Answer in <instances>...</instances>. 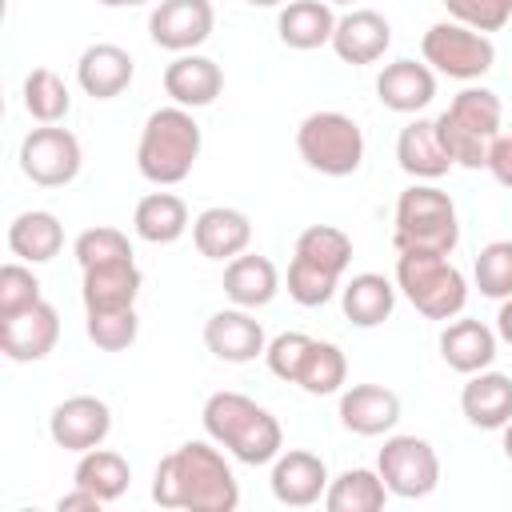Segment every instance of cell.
Returning <instances> with one entry per match:
<instances>
[{
  "label": "cell",
  "mask_w": 512,
  "mask_h": 512,
  "mask_svg": "<svg viewBox=\"0 0 512 512\" xmlns=\"http://www.w3.org/2000/svg\"><path fill=\"white\" fill-rule=\"evenodd\" d=\"M152 500L160 508H188V512H232L240 504V484L228 460L204 444L188 440L156 464Z\"/></svg>",
  "instance_id": "6da1fadb"
},
{
  "label": "cell",
  "mask_w": 512,
  "mask_h": 512,
  "mask_svg": "<svg viewBox=\"0 0 512 512\" xmlns=\"http://www.w3.org/2000/svg\"><path fill=\"white\" fill-rule=\"evenodd\" d=\"M204 432L228 448L240 464H268L280 456L284 448V432L276 424V416L268 408H260L256 400H248L244 392H212L204 400Z\"/></svg>",
  "instance_id": "7a4b0ae2"
},
{
  "label": "cell",
  "mask_w": 512,
  "mask_h": 512,
  "mask_svg": "<svg viewBox=\"0 0 512 512\" xmlns=\"http://www.w3.org/2000/svg\"><path fill=\"white\" fill-rule=\"evenodd\" d=\"M200 156V124L192 120L188 108L172 104V108H156L144 120L140 144H136V168L148 184H180L188 180L192 164Z\"/></svg>",
  "instance_id": "3957f363"
},
{
  "label": "cell",
  "mask_w": 512,
  "mask_h": 512,
  "mask_svg": "<svg viewBox=\"0 0 512 512\" xmlns=\"http://www.w3.org/2000/svg\"><path fill=\"white\" fill-rule=\"evenodd\" d=\"M500 96L488 88H464L452 96V104L436 116V132L452 164L460 168H488V148L500 136Z\"/></svg>",
  "instance_id": "277c9868"
},
{
  "label": "cell",
  "mask_w": 512,
  "mask_h": 512,
  "mask_svg": "<svg viewBox=\"0 0 512 512\" xmlns=\"http://www.w3.org/2000/svg\"><path fill=\"white\" fill-rule=\"evenodd\" d=\"M396 252H432V256H452L460 244V224H456V204L448 192L436 184H412L396 200V232H392Z\"/></svg>",
  "instance_id": "5b68a950"
},
{
  "label": "cell",
  "mask_w": 512,
  "mask_h": 512,
  "mask_svg": "<svg viewBox=\"0 0 512 512\" xmlns=\"http://www.w3.org/2000/svg\"><path fill=\"white\" fill-rule=\"evenodd\" d=\"M396 288L428 320H452L468 304V284H464L460 268L448 256H432V252H400L396 256Z\"/></svg>",
  "instance_id": "8992f818"
},
{
  "label": "cell",
  "mask_w": 512,
  "mask_h": 512,
  "mask_svg": "<svg viewBox=\"0 0 512 512\" xmlns=\"http://www.w3.org/2000/svg\"><path fill=\"white\" fill-rule=\"evenodd\" d=\"M296 148L320 176H352L364 160V132L344 112H312L296 128Z\"/></svg>",
  "instance_id": "52a82bcc"
},
{
  "label": "cell",
  "mask_w": 512,
  "mask_h": 512,
  "mask_svg": "<svg viewBox=\"0 0 512 512\" xmlns=\"http://www.w3.org/2000/svg\"><path fill=\"white\" fill-rule=\"evenodd\" d=\"M424 64L452 76V80H476L496 64V48L488 40V32H476L460 20H440L424 32L420 40Z\"/></svg>",
  "instance_id": "ba28073f"
},
{
  "label": "cell",
  "mask_w": 512,
  "mask_h": 512,
  "mask_svg": "<svg viewBox=\"0 0 512 512\" xmlns=\"http://www.w3.org/2000/svg\"><path fill=\"white\" fill-rule=\"evenodd\" d=\"M376 472H380L384 488L400 500H420L440 484L436 448L420 436H388L376 456Z\"/></svg>",
  "instance_id": "9c48e42d"
},
{
  "label": "cell",
  "mask_w": 512,
  "mask_h": 512,
  "mask_svg": "<svg viewBox=\"0 0 512 512\" xmlns=\"http://www.w3.org/2000/svg\"><path fill=\"white\" fill-rule=\"evenodd\" d=\"M20 172L40 188H64L80 172V140L68 128L40 124L20 140Z\"/></svg>",
  "instance_id": "30bf717a"
},
{
  "label": "cell",
  "mask_w": 512,
  "mask_h": 512,
  "mask_svg": "<svg viewBox=\"0 0 512 512\" xmlns=\"http://www.w3.org/2000/svg\"><path fill=\"white\" fill-rule=\"evenodd\" d=\"M212 24V0H160L148 16V36L168 52H192L212 36Z\"/></svg>",
  "instance_id": "8fae6325"
},
{
  "label": "cell",
  "mask_w": 512,
  "mask_h": 512,
  "mask_svg": "<svg viewBox=\"0 0 512 512\" xmlns=\"http://www.w3.org/2000/svg\"><path fill=\"white\" fill-rule=\"evenodd\" d=\"M112 432V412L100 396H68L48 416V436L64 452H88L100 448Z\"/></svg>",
  "instance_id": "7c38bea8"
},
{
  "label": "cell",
  "mask_w": 512,
  "mask_h": 512,
  "mask_svg": "<svg viewBox=\"0 0 512 512\" xmlns=\"http://www.w3.org/2000/svg\"><path fill=\"white\" fill-rule=\"evenodd\" d=\"M60 340V316L48 300L0 320V352L16 364H32V360H44Z\"/></svg>",
  "instance_id": "4fadbf2b"
},
{
  "label": "cell",
  "mask_w": 512,
  "mask_h": 512,
  "mask_svg": "<svg viewBox=\"0 0 512 512\" xmlns=\"http://www.w3.org/2000/svg\"><path fill=\"white\" fill-rule=\"evenodd\" d=\"M204 344L216 360L224 364H248L256 356H264L268 340L256 316H248V308H220L208 316L204 324Z\"/></svg>",
  "instance_id": "5bb4252c"
},
{
  "label": "cell",
  "mask_w": 512,
  "mask_h": 512,
  "mask_svg": "<svg viewBox=\"0 0 512 512\" xmlns=\"http://www.w3.org/2000/svg\"><path fill=\"white\" fill-rule=\"evenodd\" d=\"M328 492V468L316 452L292 448L272 460V496L288 508H308Z\"/></svg>",
  "instance_id": "9a60e30c"
},
{
  "label": "cell",
  "mask_w": 512,
  "mask_h": 512,
  "mask_svg": "<svg viewBox=\"0 0 512 512\" xmlns=\"http://www.w3.org/2000/svg\"><path fill=\"white\" fill-rule=\"evenodd\" d=\"M400 420V396L384 384H352L340 396V424L356 436H384Z\"/></svg>",
  "instance_id": "2e32d148"
},
{
  "label": "cell",
  "mask_w": 512,
  "mask_h": 512,
  "mask_svg": "<svg viewBox=\"0 0 512 512\" xmlns=\"http://www.w3.org/2000/svg\"><path fill=\"white\" fill-rule=\"evenodd\" d=\"M392 44V28L380 12L372 8H352L348 16L336 20L332 48L344 64H376Z\"/></svg>",
  "instance_id": "e0dca14e"
},
{
  "label": "cell",
  "mask_w": 512,
  "mask_h": 512,
  "mask_svg": "<svg viewBox=\"0 0 512 512\" xmlns=\"http://www.w3.org/2000/svg\"><path fill=\"white\" fill-rule=\"evenodd\" d=\"M136 76V60L120 44H88L76 60V80L92 100L120 96Z\"/></svg>",
  "instance_id": "ac0fdd59"
},
{
  "label": "cell",
  "mask_w": 512,
  "mask_h": 512,
  "mask_svg": "<svg viewBox=\"0 0 512 512\" xmlns=\"http://www.w3.org/2000/svg\"><path fill=\"white\" fill-rule=\"evenodd\" d=\"M164 92L180 104V108H204L224 92V72L216 60L196 56V52H180L168 68H164Z\"/></svg>",
  "instance_id": "d6986e66"
},
{
  "label": "cell",
  "mask_w": 512,
  "mask_h": 512,
  "mask_svg": "<svg viewBox=\"0 0 512 512\" xmlns=\"http://www.w3.org/2000/svg\"><path fill=\"white\" fill-rule=\"evenodd\" d=\"M192 240H196V252L208 256V260H232L248 248L252 240V220L240 212V208H204L196 220H192Z\"/></svg>",
  "instance_id": "ffe728a7"
},
{
  "label": "cell",
  "mask_w": 512,
  "mask_h": 512,
  "mask_svg": "<svg viewBox=\"0 0 512 512\" xmlns=\"http://www.w3.org/2000/svg\"><path fill=\"white\" fill-rule=\"evenodd\" d=\"M144 276L136 268V260H120V264H96L84 268V312H116V308H136V292H140Z\"/></svg>",
  "instance_id": "44dd1931"
},
{
  "label": "cell",
  "mask_w": 512,
  "mask_h": 512,
  "mask_svg": "<svg viewBox=\"0 0 512 512\" xmlns=\"http://www.w3.org/2000/svg\"><path fill=\"white\" fill-rule=\"evenodd\" d=\"M376 96L384 108L392 112H420L432 104L436 96V76L428 64L416 60H392L384 64V72L376 76Z\"/></svg>",
  "instance_id": "7402d4cb"
},
{
  "label": "cell",
  "mask_w": 512,
  "mask_h": 512,
  "mask_svg": "<svg viewBox=\"0 0 512 512\" xmlns=\"http://www.w3.org/2000/svg\"><path fill=\"white\" fill-rule=\"evenodd\" d=\"M276 288H280V272L268 256L240 252L224 268V296L236 308H264V304H272Z\"/></svg>",
  "instance_id": "603a6c76"
},
{
  "label": "cell",
  "mask_w": 512,
  "mask_h": 512,
  "mask_svg": "<svg viewBox=\"0 0 512 512\" xmlns=\"http://www.w3.org/2000/svg\"><path fill=\"white\" fill-rule=\"evenodd\" d=\"M276 32L296 52H312L320 44H332V32H336L332 4L328 0H288L276 16Z\"/></svg>",
  "instance_id": "cb8c5ba5"
},
{
  "label": "cell",
  "mask_w": 512,
  "mask_h": 512,
  "mask_svg": "<svg viewBox=\"0 0 512 512\" xmlns=\"http://www.w3.org/2000/svg\"><path fill=\"white\" fill-rule=\"evenodd\" d=\"M440 356L452 372H484L496 360V332L480 320H452L440 332Z\"/></svg>",
  "instance_id": "d4e9b609"
},
{
  "label": "cell",
  "mask_w": 512,
  "mask_h": 512,
  "mask_svg": "<svg viewBox=\"0 0 512 512\" xmlns=\"http://www.w3.org/2000/svg\"><path fill=\"white\" fill-rule=\"evenodd\" d=\"M396 160L416 180H440L452 168V156L440 144L436 120H412L408 128H400V136H396Z\"/></svg>",
  "instance_id": "484cf974"
},
{
  "label": "cell",
  "mask_w": 512,
  "mask_h": 512,
  "mask_svg": "<svg viewBox=\"0 0 512 512\" xmlns=\"http://www.w3.org/2000/svg\"><path fill=\"white\" fill-rule=\"evenodd\" d=\"M460 408L476 428H504L512 420V380L504 372H472L460 392Z\"/></svg>",
  "instance_id": "4316f807"
},
{
  "label": "cell",
  "mask_w": 512,
  "mask_h": 512,
  "mask_svg": "<svg viewBox=\"0 0 512 512\" xmlns=\"http://www.w3.org/2000/svg\"><path fill=\"white\" fill-rule=\"evenodd\" d=\"M340 308L356 328H376L396 308V288L380 272H360L340 288Z\"/></svg>",
  "instance_id": "83f0119b"
},
{
  "label": "cell",
  "mask_w": 512,
  "mask_h": 512,
  "mask_svg": "<svg viewBox=\"0 0 512 512\" xmlns=\"http://www.w3.org/2000/svg\"><path fill=\"white\" fill-rule=\"evenodd\" d=\"M8 248L24 264H44L64 248V224L52 212H20L8 224Z\"/></svg>",
  "instance_id": "f1b7e54d"
},
{
  "label": "cell",
  "mask_w": 512,
  "mask_h": 512,
  "mask_svg": "<svg viewBox=\"0 0 512 512\" xmlns=\"http://www.w3.org/2000/svg\"><path fill=\"white\" fill-rule=\"evenodd\" d=\"M136 236L148 244H176L188 232V204L176 192H148L132 212Z\"/></svg>",
  "instance_id": "f546056e"
},
{
  "label": "cell",
  "mask_w": 512,
  "mask_h": 512,
  "mask_svg": "<svg viewBox=\"0 0 512 512\" xmlns=\"http://www.w3.org/2000/svg\"><path fill=\"white\" fill-rule=\"evenodd\" d=\"M72 480H76L80 488L96 492L104 504H112V500H120V496L128 492L132 468H128V460H124L120 452H112V448H88V452H80V464H76Z\"/></svg>",
  "instance_id": "4dcf8cb0"
},
{
  "label": "cell",
  "mask_w": 512,
  "mask_h": 512,
  "mask_svg": "<svg viewBox=\"0 0 512 512\" xmlns=\"http://www.w3.org/2000/svg\"><path fill=\"white\" fill-rule=\"evenodd\" d=\"M384 500H388V488H384L380 472H372V468H348L324 492L328 512H380Z\"/></svg>",
  "instance_id": "1f68e13d"
},
{
  "label": "cell",
  "mask_w": 512,
  "mask_h": 512,
  "mask_svg": "<svg viewBox=\"0 0 512 512\" xmlns=\"http://www.w3.org/2000/svg\"><path fill=\"white\" fill-rule=\"evenodd\" d=\"M344 380H348V360H344V352H340L332 340H312L296 384H300L308 396H332V392H340Z\"/></svg>",
  "instance_id": "d6a6232c"
},
{
  "label": "cell",
  "mask_w": 512,
  "mask_h": 512,
  "mask_svg": "<svg viewBox=\"0 0 512 512\" xmlns=\"http://www.w3.org/2000/svg\"><path fill=\"white\" fill-rule=\"evenodd\" d=\"M296 256L344 276V268L352 264V240H348V232H340L332 224H312L296 236Z\"/></svg>",
  "instance_id": "836d02e7"
},
{
  "label": "cell",
  "mask_w": 512,
  "mask_h": 512,
  "mask_svg": "<svg viewBox=\"0 0 512 512\" xmlns=\"http://www.w3.org/2000/svg\"><path fill=\"white\" fill-rule=\"evenodd\" d=\"M24 108L40 124H60L68 116V108H72V96H68L64 80L52 68H32L24 76Z\"/></svg>",
  "instance_id": "e575fe53"
},
{
  "label": "cell",
  "mask_w": 512,
  "mask_h": 512,
  "mask_svg": "<svg viewBox=\"0 0 512 512\" xmlns=\"http://www.w3.org/2000/svg\"><path fill=\"white\" fill-rule=\"evenodd\" d=\"M476 288L488 300H508L512 296V240H492L480 248L476 264H472Z\"/></svg>",
  "instance_id": "d590c367"
},
{
  "label": "cell",
  "mask_w": 512,
  "mask_h": 512,
  "mask_svg": "<svg viewBox=\"0 0 512 512\" xmlns=\"http://www.w3.org/2000/svg\"><path fill=\"white\" fill-rule=\"evenodd\" d=\"M76 252V264L80 268H96V264H120V260H132V244L120 228H108V224H96L88 232L76 236L72 244Z\"/></svg>",
  "instance_id": "8d00e7d4"
},
{
  "label": "cell",
  "mask_w": 512,
  "mask_h": 512,
  "mask_svg": "<svg viewBox=\"0 0 512 512\" xmlns=\"http://www.w3.org/2000/svg\"><path fill=\"white\" fill-rule=\"evenodd\" d=\"M336 288H340V276H336V272L316 268V264L292 256V264H288V296H292L300 308H320V304H328Z\"/></svg>",
  "instance_id": "74e56055"
},
{
  "label": "cell",
  "mask_w": 512,
  "mask_h": 512,
  "mask_svg": "<svg viewBox=\"0 0 512 512\" xmlns=\"http://www.w3.org/2000/svg\"><path fill=\"white\" fill-rule=\"evenodd\" d=\"M84 328L100 352H124L136 340L140 320H136V308H116V312H88Z\"/></svg>",
  "instance_id": "f35d334b"
},
{
  "label": "cell",
  "mask_w": 512,
  "mask_h": 512,
  "mask_svg": "<svg viewBox=\"0 0 512 512\" xmlns=\"http://www.w3.org/2000/svg\"><path fill=\"white\" fill-rule=\"evenodd\" d=\"M40 300H44L40 296V280H36V272L28 264H4L0 268V320L16 316V312H24V308H32Z\"/></svg>",
  "instance_id": "ab89813d"
},
{
  "label": "cell",
  "mask_w": 512,
  "mask_h": 512,
  "mask_svg": "<svg viewBox=\"0 0 512 512\" xmlns=\"http://www.w3.org/2000/svg\"><path fill=\"white\" fill-rule=\"evenodd\" d=\"M448 16L476 28V32H500L512 20V0H444Z\"/></svg>",
  "instance_id": "60d3db41"
},
{
  "label": "cell",
  "mask_w": 512,
  "mask_h": 512,
  "mask_svg": "<svg viewBox=\"0 0 512 512\" xmlns=\"http://www.w3.org/2000/svg\"><path fill=\"white\" fill-rule=\"evenodd\" d=\"M308 348H312V336H304V332H280V336L264 348V360H268L272 376H280V380L296 384V376H300V368H304Z\"/></svg>",
  "instance_id": "b9f144b4"
},
{
  "label": "cell",
  "mask_w": 512,
  "mask_h": 512,
  "mask_svg": "<svg viewBox=\"0 0 512 512\" xmlns=\"http://www.w3.org/2000/svg\"><path fill=\"white\" fill-rule=\"evenodd\" d=\"M488 172H492L496 184L512 188V132L492 140V148H488Z\"/></svg>",
  "instance_id": "7bdbcfd3"
},
{
  "label": "cell",
  "mask_w": 512,
  "mask_h": 512,
  "mask_svg": "<svg viewBox=\"0 0 512 512\" xmlns=\"http://www.w3.org/2000/svg\"><path fill=\"white\" fill-rule=\"evenodd\" d=\"M56 508H60V512H100V508H104V500H100L96 492H88V488H80V484H76L68 496H60V500H56Z\"/></svg>",
  "instance_id": "ee69618b"
},
{
  "label": "cell",
  "mask_w": 512,
  "mask_h": 512,
  "mask_svg": "<svg viewBox=\"0 0 512 512\" xmlns=\"http://www.w3.org/2000/svg\"><path fill=\"white\" fill-rule=\"evenodd\" d=\"M496 336H500L504 344H512V296L500 300V312H496Z\"/></svg>",
  "instance_id": "f6af8a7d"
},
{
  "label": "cell",
  "mask_w": 512,
  "mask_h": 512,
  "mask_svg": "<svg viewBox=\"0 0 512 512\" xmlns=\"http://www.w3.org/2000/svg\"><path fill=\"white\" fill-rule=\"evenodd\" d=\"M104 8H132V4H148V0H96Z\"/></svg>",
  "instance_id": "bcb514c9"
},
{
  "label": "cell",
  "mask_w": 512,
  "mask_h": 512,
  "mask_svg": "<svg viewBox=\"0 0 512 512\" xmlns=\"http://www.w3.org/2000/svg\"><path fill=\"white\" fill-rule=\"evenodd\" d=\"M504 456H508V460H512V420H508V424H504Z\"/></svg>",
  "instance_id": "7dc6e473"
},
{
  "label": "cell",
  "mask_w": 512,
  "mask_h": 512,
  "mask_svg": "<svg viewBox=\"0 0 512 512\" xmlns=\"http://www.w3.org/2000/svg\"><path fill=\"white\" fill-rule=\"evenodd\" d=\"M252 8H276V4H288V0H248Z\"/></svg>",
  "instance_id": "c3c4849f"
},
{
  "label": "cell",
  "mask_w": 512,
  "mask_h": 512,
  "mask_svg": "<svg viewBox=\"0 0 512 512\" xmlns=\"http://www.w3.org/2000/svg\"><path fill=\"white\" fill-rule=\"evenodd\" d=\"M328 4H356V0H328Z\"/></svg>",
  "instance_id": "681fc988"
}]
</instances>
